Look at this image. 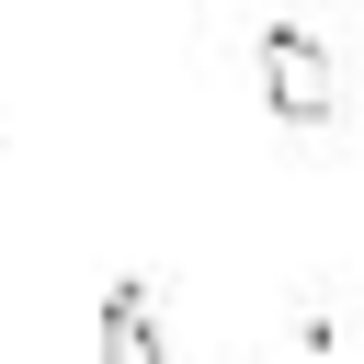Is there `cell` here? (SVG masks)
<instances>
[{
  "mask_svg": "<svg viewBox=\"0 0 364 364\" xmlns=\"http://www.w3.org/2000/svg\"><path fill=\"white\" fill-rule=\"evenodd\" d=\"M262 102H273L284 125H330L341 68H330V46H318L307 23H273V34H262Z\"/></svg>",
  "mask_w": 364,
  "mask_h": 364,
  "instance_id": "obj_1",
  "label": "cell"
},
{
  "mask_svg": "<svg viewBox=\"0 0 364 364\" xmlns=\"http://www.w3.org/2000/svg\"><path fill=\"white\" fill-rule=\"evenodd\" d=\"M102 364H171L159 353V318H148V284H114L102 296Z\"/></svg>",
  "mask_w": 364,
  "mask_h": 364,
  "instance_id": "obj_2",
  "label": "cell"
}]
</instances>
